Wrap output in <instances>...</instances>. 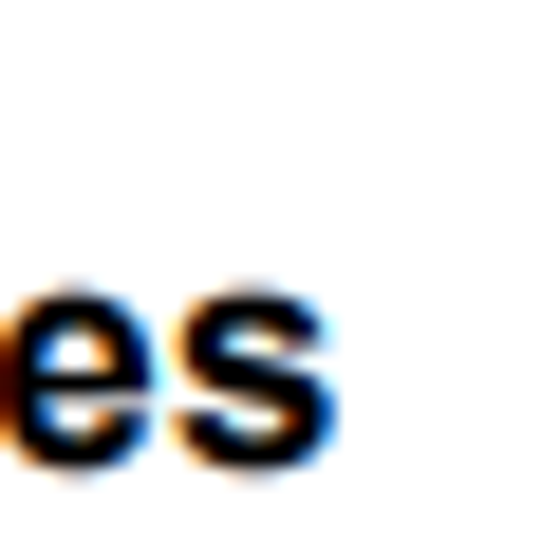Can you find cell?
I'll use <instances>...</instances> for the list:
<instances>
[{"label":"cell","instance_id":"2","mask_svg":"<svg viewBox=\"0 0 560 541\" xmlns=\"http://www.w3.org/2000/svg\"><path fill=\"white\" fill-rule=\"evenodd\" d=\"M187 374H206V448L224 467H300L318 448V355H300L280 299H206L187 318Z\"/></svg>","mask_w":560,"mask_h":541},{"label":"cell","instance_id":"1","mask_svg":"<svg viewBox=\"0 0 560 541\" xmlns=\"http://www.w3.org/2000/svg\"><path fill=\"white\" fill-rule=\"evenodd\" d=\"M150 430V337L113 299H38L20 337H0V448H38V467H113Z\"/></svg>","mask_w":560,"mask_h":541}]
</instances>
